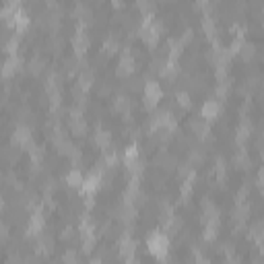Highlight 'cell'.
Listing matches in <instances>:
<instances>
[{
	"mask_svg": "<svg viewBox=\"0 0 264 264\" xmlns=\"http://www.w3.org/2000/svg\"><path fill=\"white\" fill-rule=\"evenodd\" d=\"M248 217H250V205L248 202H235V210H233V223L237 225V229L248 223Z\"/></svg>",
	"mask_w": 264,
	"mask_h": 264,
	"instance_id": "30bf717a",
	"label": "cell"
},
{
	"mask_svg": "<svg viewBox=\"0 0 264 264\" xmlns=\"http://www.w3.org/2000/svg\"><path fill=\"white\" fill-rule=\"evenodd\" d=\"M43 227H46V217H43L39 210L33 213L29 219V225H27V235H41L43 233Z\"/></svg>",
	"mask_w": 264,
	"mask_h": 264,
	"instance_id": "7c38bea8",
	"label": "cell"
},
{
	"mask_svg": "<svg viewBox=\"0 0 264 264\" xmlns=\"http://www.w3.org/2000/svg\"><path fill=\"white\" fill-rule=\"evenodd\" d=\"M103 50H105V54H108V56L118 54V52H120V41L116 39V35H110V38H105Z\"/></svg>",
	"mask_w": 264,
	"mask_h": 264,
	"instance_id": "83f0119b",
	"label": "cell"
},
{
	"mask_svg": "<svg viewBox=\"0 0 264 264\" xmlns=\"http://www.w3.org/2000/svg\"><path fill=\"white\" fill-rule=\"evenodd\" d=\"M163 97V89L161 85L157 81H149L145 85V108L147 110H153L157 103H159V99Z\"/></svg>",
	"mask_w": 264,
	"mask_h": 264,
	"instance_id": "3957f363",
	"label": "cell"
},
{
	"mask_svg": "<svg viewBox=\"0 0 264 264\" xmlns=\"http://www.w3.org/2000/svg\"><path fill=\"white\" fill-rule=\"evenodd\" d=\"M235 165L240 167V170H250L252 159H250V155L245 153L244 149H237V153H235Z\"/></svg>",
	"mask_w": 264,
	"mask_h": 264,
	"instance_id": "f1b7e54d",
	"label": "cell"
},
{
	"mask_svg": "<svg viewBox=\"0 0 264 264\" xmlns=\"http://www.w3.org/2000/svg\"><path fill=\"white\" fill-rule=\"evenodd\" d=\"M159 73L165 78H173L175 75H178V62H175V60H165V64L161 66Z\"/></svg>",
	"mask_w": 264,
	"mask_h": 264,
	"instance_id": "4dcf8cb0",
	"label": "cell"
},
{
	"mask_svg": "<svg viewBox=\"0 0 264 264\" xmlns=\"http://www.w3.org/2000/svg\"><path fill=\"white\" fill-rule=\"evenodd\" d=\"M120 256L128 260V258H134V252H136V242L132 240V235L130 233H124L120 237Z\"/></svg>",
	"mask_w": 264,
	"mask_h": 264,
	"instance_id": "9c48e42d",
	"label": "cell"
},
{
	"mask_svg": "<svg viewBox=\"0 0 264 264\" xmlns=\"http://www.w3.org/2000/svg\"><path fill=\"white\" fill-rule=\"evenodd\" d=\"M75 15L81 21H91V11H89V6L87 4H76L75 6Z\"/></svg>",
	"mask_w": 264,
	"mask_h": 264,
	"instance_id": "d590c367",
	"label": "cell"
},
{
	"mask_svg": "<svg viewBox=\"0 0 264 264\" xmlns=\"http://www.w3.org/2000/svg\"><path fill=\"white\" fill-rule=\"evenodd\" d=\"M182 52H184L182 39H170V41H167V58H170V60H178Z\"/></svg>",
	"mask_w": 264,
	"mask_h": 264,
	"instance_id": "7402d4cb",
	"label": "cell"
},
{
	"mask_svg": "<svg viewBox=\"0 0 264 264\" xmlns=\"http://www.w3.org/2000/svg\"><path fill=\"white\" fill-rule=\"evenodd\" d=\"M68 113H70V116H68L70 130H73L76 136H85L87 134V120L83 116V110L81 108H70Z\"/></svg>",
	"mask_w": 264,
	"mask_h": 264,
	"instance_id": "277c9868",
	"label": "cell"
},
{
	"mask_svg": "<svg viewBox=\"0 0 264 264\" xmlns=\"http://www.w3.org/2000/svg\"><path fill=\"white\" fill-rule=\"evenodd\" d=\"M147 248L155 258L165 260L167 252H170V237H167L165 231H153L147 237Z\"/></svg>",
	"mask_w": 264,
	"mask_h": 264,
	"instance_id": "6da1fadb",
	"label": "cell"
},
{
	"mask_svg": "<svg viewBox=\"0 0 264 264\" xmlns=\"http://www.w3.org/2000/svg\"><path fill=\"white\" fill-rule=\"evenodd\" d=\"M240 54H242V58L245 60V62H248V60H252L254 56H256V46H254V43H248V41H245Z\"/></svg>",
	"mask_w": 264,
	"mask_h": 264,
	"instance_id": "8d00e7d4",
	"label": "cell"
},
{
	"mask_svg": "<svg viewBox=\"0 0 264 264\" xmlns=\"http://www.w3.org/2000/svg\"><path fill=\"white\" fill-rule=\"evenodd\" d=\"M134 70H136V60H134V56H132L130 50H124L120 54V62L116 66V75L118 76H130Z\"/></svg>",
	"mask_w": 264,
	"mask_h": 264,
	"instance_id": "5b68a950",
	"label": "cell"
},
{
	"mask_svg": "<svg viewBox=\"0 0 264 264\" xmlns=\"http://www.w3.org/2000/svg\"><path fill=\"white\" fill-rule=\"evenodd\" d=\"M202 29H205L207 38L208 39H215V33H217V25H215V17L205 15L202 17Z\"/></svg>",
	"mask_w": 264,
	"mask_h": 264,
	"instance_id": "4316f807",
	"label": "cell"
},
{
	"mask_svg": "<svg viewBox=\"0 0 264 264\" xmlns=\"http://www.w3.org/2000/svg\"><path fill=\"white\" fill-rule=\"evenodd\" d=\"M103 163L108 165V167H113V165L118 163V153H116V151H108V153H105Z\"/></svg>",
	"mask_w": 264,
	"mask_h": 264,
	"instance_id": "60d3db41",
	"label": "cell"
},
{
	"mask_svg": "<svg viewBox=\"0 0 264 264\" xmlns=\"http://www.w3.org/2000/svg\"><path fill=\"white\" fill-rule=\"evenodd\" d=\"M190 159L194 161V163H202V161H205V153L196 151V149H194V151H190Z\"/></svg>",
	"mask_w": 264,
	"mask_h": 264,
	"instance_id": "ee69618b",
	"label": "cell"
},
{
	"mask_svg": "<svg viewBox=\"0 0 264 264\" xmlns=\"http://www.w3.org/2000/svg\"><path fill=\"white\" fill-rule=\"evenodd\" d=\"M250 240L252 242H256L258 245H262L264 244V223L262 221H256V223H254L252 227H250Z\"/></svg>",
	"mask_w": 264,
	"mask_h": 264,
	"instance_id": "484cf974",
	"label": "cell"
},
{
	"mask_svg": "<svg viewBox=\"0 0 264 264\" xmlns=\"http://www.w3.org/2000/svg\"><path fill=\"white\" fill-rule=\"evenodd\" d=\"M35 245H38V252L39 254H50L52 250H54V240H52L50 233H41V235H38V242H35Z\"/></svg>",
	"mask_w": 264,
	"mask_h": 264,
	"instance_id": "d6986e66",
	"label": "cell"
},
{
	"mask_svg": "<svg viewBox=\"0 0 264 264\" xmlns=\"http://www.w3.org/2000/svg\"><path fill=\"white\" fill-rule=\"evenodd\" d=\"M21 68V58L19 56H8L6 58V62H4V68H2V75H4V78H11L17 70Z\"/></svg>",
	"mask_w": 264,
	"mask_h": 264,
	"instance_id": "e0dca14e",
	"label": "cell"
},
{
	"mask_svg": "<svg viewBox=\"0 0 264 264\" xmlns=\"http://www.w3.org/2000/svg\"><path fill=\"white\" fill-rule=\"evenodd\" d=\"M112 108L118 113H122V116H126V118L132 113V103H130V99L126 97V95H118V97H113Z\"/></svg>",
	"mask_w": 264,
	"mask_h": 264,
	"instance_id": "9a60e30c",
	"label": "cell"
},
{
	"mask_svg": "<svg viewBox=\"0 0 264 264\" xmlns=\"http://www.w3.org/2000/svg\"><path fill=\"white\" fill-rule=\"evenodd\" d=\"M205 240L207 242H213L217 240V235H219V219H213V221H205Z\"/></svg>",
	"mask_w": 264,
	"mask_h": 264,
	"instance_id": "d4e9b609",
	"label": "cell"
},
{
	"mask_svg": "<svg viewBox=\"0 0 264 264\" xmlns=\"http://www.w3.org/2000/svg\"><path fill=\"white\" fill-rule=\"evenodd\" d=\"M252 122L250 120H242L240 122V126H237L235 128V140H237V145H244L245 143V140H248L250 138V134H252Z\"/></svg>",
	"mask_w": 264,
	"mask_h": 264,
	"instance_id": "5bb4252c",
	"label": "cell"
},
{
	"mask_svg": "<svg viewBox=\"0 0 264 264\" xmlns=\"http://www.w3.org/2000/svg\"><path fill=\"white\" fill-rule=\"evenodd\" d=\"M43 68H46V62L39 58V56H35L31 62H29V73L33 75V76H38V75H41L43 73Z\"/></svg>",
	"mask_w": 264,
	"mask_h": 264,
	"instance_id": "836d02e7",
	"label": "cell"
},
{
	"mask_svg": "<svg viewBox=\"0 0 264 264\" xmlns=\"http://www.w3.org/2000/svg\"><path fill=\"white\" fill-rule=\"evenodd\" d=\"M200 215H202V223L213 221V219H219V207L210 198H205L200 202Z\"/></svg>",
	"mask_w": 264,
	"mask_h": 264,
	"instance_id": "8fae6325",
	"label": "cell"
},
{
	"mask_svg": "<svg viewBox=\"0 0 264 264\" xmlns=\"http://www.w3.org/2000/svg\"><path fill=\"white\" fill-rule=\"evenodd\" d=\"M62 237H64V240H70V237H73V229H70V227H68V229H64Z\"/></svg>",
	"mask_w": 264,
	"mask_h": 264,
	"instance_id": "816d5d0a",
	"label": "cell"
},
{
	"mask_svg": "<svg viewBox=\"0 0 264 264\" xmlns=\"http://www.w3.org/2000/svg\"><path fill=\"white\" fill-rule=\"evenodd\" d=\"M60 46H62V39H60V38L52 39V52H60Z\"/></svg>",
	"mask_w": 264,
	"mask_h": 264,
	"instance_id": "c3c4849f",
	"label": "cell"
},
{
	"mask_svg": "<svg viewBox=\"0 0 264 264\" xmlns=\"http://www.w3.org/2000/svg\"><path fill=\"white\" fill-rule=\"evenodd\" d=\"M248 194H250V188H248V186H242V188H240V192L235 194V202H245Z\"/></svg>",
	"mask_w": 264,
	"mask_h": 264,
	"instance_id": "7bdbcfd3",
	"label": "cell"
},
{
	"mask_svg": "<svg viewBox=\"0 0 264 264\" xmlns=\"http://www.w3.org/2000/svg\"><path fill=\"white\" fill-rule=\"evenodd\" d=\"M219 113H221V105H219L217 99H207L202 103V110H200V116L205 122H213L219 118Z\"/></svg>",
	"mask_w": 264,
	"mask_h": 264,
	"instance_id": "ba28073f",
	"label": "cell"
},
{
	"mask_svg": "<svg viewBox=\"0 0 264 264\" xmlns=\"http://www.w3.org/2000/svg\"><path fill=\"white\" fill-rule=\"evenodd\" d=\"M258 184H260V188H264V165L260 167V171H258Z\"/></svg>",
	"mask_w": 264,
	"mask_h": 264,
	"instance_id": "681fc988",
	"label": "cell"
},
{
	"mask_svg": "<svg viewBox=\"0 0 264 264\" xmlns=\"http://www.w3.org/2000/svg\"><path fill=\"white\" fill-rule=\"evenodd\" d=\"M95 145H97L99 149H103V151H108L110 145H112V132L110 130H103V128H97V132H95Z\"/></svg>",
	"mask_w": 264,
	"mask_h": 264,
	"instance_id": "ffe728a7",
	"label": "cell"
},
{
	"mask_svg": "<svg viewBox=\"0 0 264 264\" xmlns=\"http://www.w3.org/2000/svg\"><path fill=\"white\" fill-rule=\"evenodd\" d=\"M91 264H103V260H101V258H95Z\"/></svg>",
	"mask_w": 264,
	"mask_h": 264,
	"instance_id": "f5cc1de1",
	"label": "cell"
},
{
	"mask_svg": "<svg viewBox=\"0 0 264 264\" xmlns=\"http://www.w3.org/2000/svg\"><path fill=\"white\" fill-rule=\"evenodd\" d=\"M161 264H173V262H170V260H161Z\"/></svg>",
	"mask_w": 264,
	"mask_h": 264,
	"instance_id": "db71d44e",
	"label": "cell"
},
{
	"mask_svg": "<svg viewBox=\"0 0 264 264\" xmlns=\"http://www.w3.org/2000/svg\"><path fill=\"white\" fill-rule=\"evenodd\" d=\"M136 6L140 8V11H143L145 19H151V17H153V13H155V2H138Z\"/></svg>",
	"mask_w": 264,
	"mask_h": 264,
	"instance_id": "ab89813d",
	"label": "cell"
},
{
	"mask_svg": "<svg viewBox=\"0 0 264 264\" xmlns=\"http://www.w3.org/2000/svg\"><path fill=\"white\" fill-rule=\"evenodd\" d=\"M161 31H163V25L161 23H157L153 19H145L143 25H140V29H138V35H140V39H143L147 46L155 48L157 43H159Z\"/></svg>",
	"mask_w": 264,
	"mask_h": 264,
	"instance_id": "7a4b0ae2",
	"label": "cell"
},
{
	"mask_svg": "<svg viewBox=\"0 0 264 264\" xmlns=\"http://www.w3.org/2000/svg\"><path fill=\"white\" fill-rule=\"evenodd\" d=\"M192 38H194V31H192V29H186L180 39H182V43H188V41H192Z\"/></svg>",
	"mask_w": 264,
	"mask_h": 264,
	"instance_id": "bcb514c9",
	"label": "cell"
},
{
	"mask_svg": "<svg viewBox=\"0 0 264 264\" xmlns=\"http://www.w3.org/2000/svg\"><path fill=\"white\" fill-rule=\"evenodd\" d=\"M29 23H31V19H29V15L25 13V11H19L15 15V19H13V27L17 29V33H21V31H25L29 27Z\"/></svg>",
	"mask_w": 264,
	"mask_h": 264,
	"instance_id": "44dd1931",
	"label": "cell"
},
{
	"mask_svg": "<svg viewBox=\"0 0 264 264\" xmlns=\"http://www.w3.org/2000/svg\"><path fill=\"white\" fill-rule=\"evenodd\" d=\"M99 188H101V171H99V173L93 171V173H89V175L85 178L83 186H81V194H85V196L91 198Z\"/></svg>",
	"mask_w": 264,
	"mask_h": 264,
	"instance_id": "52a82bcc",
	"label": "cell"
},
{
	"mask_svg": "<svg viewBox=\"0 0 264 264\" xmlns=\"http://www.w3.org/2000/svg\"><path fill=\"white\" fill-rule=\"evenodd\" d=\"M29 157H31V163L35 165V170L41 165L43 157H46V151H43V147H29Z\"/></svg>",
	"mask_w": 264,
	"mask_h": 264,
	"instance_id": "f546056e",
	"label": "cell"
},
{
	"mask_svg": "<svg viewBox=\"0 0 264 264\" xmlns=\"http://www.w3.org/2000/svg\"><path fill=\"white\" fill-rule=\"evenodd\" d=\"M182 219L178 217V215H171V217H167L165 221H163V227H165V231L167 233H178V231H182Z\"/></svg>",
	"mask_w": 264,
	"mask_h": 264,
	"instance_id": "cb8c5ba5",
	"label": "cell"
},
{
	"mask_svg": "<svg viewBox=\"0 0 264 264\" xmlns=\"http://www.w3.org/2000/svg\"><path fill=\"white\" fill-rule=\"evenodd\" d=\"M175 99H178L180 108H184V110L192 108V99H190V95H188L186 91H178V93H175Z\"/></svg>",
	"mask_w": 264,
	"mask_h": 264,
	"instance_id": "74e56055",
	"label": "cell"
},
{
	"mask_svg": "<svg viewBox=\"0 0 264 264\" xmlns=\"http://www.w3.org/2000/svg\"><path fill=\"white\" fill-rule=\"evenodd\" d=\"M192 190H194V178L184 180V182H182V188H180V196H182L184 202H188V200H190Z\"/></svg>",
	"mask_w": 264,
	"mask_h": 264,
	"instance_id": "d6a6232c",
	"label": "cell"
},
{
	"mask_svg": "<svg viewBox=\"0 0 264 264\" xmlns=\"http://www.w3.org/2000/svg\"><path fill=\"white\" fill-rule=\"evenodd\" d=\"M190 128H192V132H194L198 138H208L210 136V126H208V122H205V120H192Z\"/></svg>",
	"mask_w": 264,
	"mask_h": 264,
	"instance_id": "ac0fdd59",
	"label": "cell"
},
{
	"mask_svg": "<svg viewBox=\"0 0 264 264\" xmlns=\"http://www.w3.org/2000/svg\"><path fill=\"white\" fill-rule=\"evenodd\" d=\"M68 159H70V161H73V165L76 167L78 163H81V161H83V151H81V149H78V147H75V151H73V153H70V157H68Z\"/></svg>",
	"mask_w": 264,
	"mask_h": 264,
	"instance_id": "b9f144b4",
	"label": "cell"
},
{
	"mask_svg": "<svg viewBox=\"0 0 264 264\" xmlns=\"http://www.w3.org/2000/svg\"><path fill=\"white\" fill-rule=\"evenodd\" d=\"M13 145H17V147H31V128L17 126L15 134H13Z\"/></svg>",
	"mask_w": 264,
	"mask_h": 264,
	"instance_id": "4fadbf2b",
	"label": "cell"
},
{
	"mask_svg": "<svg viewBox=\"0 0 264 264\" xmlns=\"http://www.w3.org/2000/svg\"><path fill=\"white\" fill-rule=\"evenodd\" d=\"M62 262L64 264H81V260H78V252L76 250H66L62 254Z\"/></svg>",
	"mask_w": 264,
	"mask_h": 264,
	"instance_id": "f35d334b",
	"label": "cell"
},
{
	"mask_svg": "<svg viewBox=\"0 0 264 264\" xmlns=\"http://www.w3.org/2000/svg\"><path fill=\"white\" fill-rule=\"evenodd\" d=\"M262 21H264V8H262Z\"/></svg>",
	"mask_w": 264,
	"mask_h": 264,
	"instance_id": "11a10c76",
	"label": "cell"
},
{
	"mask_svg": "<svg viewBox=\"0 0 264 264\" xmlns=\"http://www.w3.org/2000/svg\"><path fill=\"white\" fill-rule=\"evenodd\" d=\"M136 163H138V149L132 145V147L126 149V153H124V165L130 170V167H134Z\"/></svg>",
	"mask_w": 264,
	"mask_h": 264,
	"instance_id": "1f68e13d",
	"label": "cell"
},
{
	"mask_svg": "<svg viewBox=\"0 0 264 264\" xmlns=\"http://www.w3.org/2000/svg\"><path fill=\"white\" fill-rule=\"evenodd\" d=\"M225 264H242V260L235 256V254H227L225 256Z\"/></svg>",
	"mask_w": 264,
	"mask_h": 264,
	"instance_id": "7dc6e473",
	"label": "cell"
},
{
	"mask_svg": "<svg viewBox=\"0 0 264 264\" xmlns=\"http://www.w3.org/2000/svg\"><path fill=\"white\" fill-rule=\"evenodd\" d=\"M194 264H210V260L207 256H202L200 250H194Z\"/></svg>",
	"mask_w": 264,
	"mask_h": 264,
	"instance_id": "f6af8a7d",
	"label": "cell"
},
{
	"mask_svg": "<svg viewBox=\"0 0 264 264\" xmlns=\"http://www.w3.org/2000/svg\"><path fill=\"white\" fill-rule=\"evenodd\" d=\"M70 43H73V50H75V54H76V58H78V56H83L85 52L89 50L91 39H89V35L85 33V29H78V31L73 35V39H70Z\"/></svg>",
	"mask_w": 264,
	"mask_h": 264,
	"instance_id": "8992f818",
	"label": "cell"
},
{
	"mask_svg": "<svg viewBox=\"0 0 264 264\" xmlns=\"http://www.w3.org/2000/svg\"><path fill=\"white\" fill-rule=\"evenodd\" d=\"M215 175L219 182H223L227 178V165H225V159L223 157H217V165H215Z\"/></svg>",
	"mask_w": 264,
	"mask_h": 264,
	"instance_id": "e575fe53",
	"label": "cell"
},
{
	"mask_svg": "<svg viewBox=\"0 0 264 264\" xmlns=\"http://www.w3.org/2000/svg\"><path fill=\"white\" fill-rule=\"evenodd\" d=\"M93 83H95L93 70H91V68H83L81 73H78V89L85 93V91H89V89H91Z\"/></svg>",
	"mask_w": 264,
	"mask_h": 264,
	"instance_id": "2e32d148",
	"label": "cell"
},
{
	"mask_svg": "<svg viewBox=\"0 0 264 264\" xmlns=\"http://www.w3.org/2000/svg\"><path fill=\"white\" fill-rule=\"evenodd\" d=\"M258 149H260V157L264 159V134H262L260 140H258Z\"/></svg>",
	"mask_w": 264,
	"mask_h": 264,
	"instance_id": "f907efd6",
	"label": "cell"
},
{
	"mask_svg": "<svg viewBox=\"0 0 264 264\" xmlns=\"http://www.w3.org/2000/svg\"><path fill=\"white\" fill-rule=\"evenodd\" d=\"M66 182H68V186H73V188H81L83 182H85L83 171L78 170V167H73V170L66 173Z\"/></svg>",
	"mask_w": 264,
	"mask_h": 264,
	"instance_id": "603a6c76",
	"label": "cell"
}]
</instances>
